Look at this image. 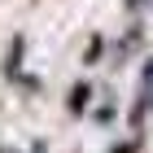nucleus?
Here are the masks:
<instances>
[]
</instances>
